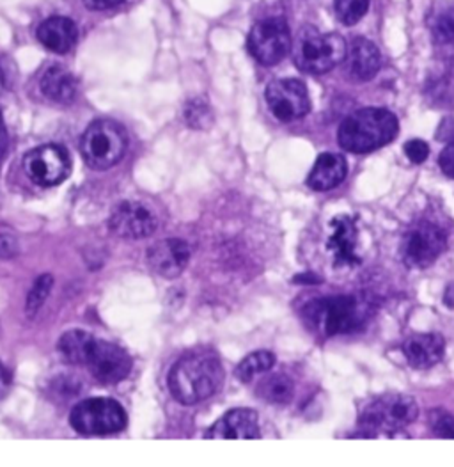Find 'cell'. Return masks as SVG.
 <instances>
[{"instance_id":"cell-1","label":"cell","mask_w":454,"mask_h":467,"mask_svg":"<svg viewBox=\"0 0 454 467\" xmlns=\"http://www.w3.org/2000/svg\"><path fill=\"white\" fill-rule=\"evenodd\" d=\"M224 382V368L217 354L199 350L185 354L169 371L170 395L183 403L195 405L213 397Z\"/></svg>"},{"instance_id":"cell-2","label":"cell","mask_w":454,"mask_h":467,"mask_svg":"<svg viewBox=\"0 0 454 467\" xmlns=\"http://www.w3.org/2000/svg\"><path fill=\"white\" fill-rule=\"evenodd\" d=\"M397 132L399 123L390 110L369 107L350 114L339 125L337 140L350 153H369L387 146Z\"/></svg>"},{"instance_id":"cell-3","label":"cell","mask_w":454,"mask_h":467,"mask_svg":"<svg viewBox=\"0 0 454 467\" xmlns=\"http://www.w3.org/2000/svg\"><path fill=\"white\" fill-rule=\"evenodd\" d=\"M346 54V41L341 34L320 33L316 27H304L292 45L294 65L311 75L330 71L345 61Z\"/></svg>"},{"instance_id":"cell-4","label":"cell","mask_w":454,"mask_h":467,"mask_svg":"<svg viewBox=\"0 0 454 467\" xmlns=\"http://www.w3.org/2000/svg\"><path fill=\"white\" fill-rule=\"evenodd\" d=\"M302 315L315 331L324 336H335L352 333L360 327L367 317V309L354 296H337L309 302Z\"/></svg>"},{"instance_id":"cell-5","label":"cell","mask_w":454,"mask_h":467,"mask_svg":"<svg viewBox=\"0 0 454 467\" xmlns=\"http://www.w3.org/2000/svg\"><path fill=\"white\" fill-rule=\"evenodd\" d=\"M129 146L125 129L112 119H97L82 135L80 150L86 164L105 171L121 162Z\"/></svg>"},{"instance_id":"cell-6","label":"cell","mask_w":454,"mask_h":467,"mask_svg":"<svg viewBox=\"0 0 454 467\" xmlns=\"http://www.w3.org/2000/svg\"><path fill=\"white\" fill-rule=\"evenodd\" d=\"M419 416V405L412 397L407 395H386L371 401L362 416L360 429L367 431L369 435L392 434L397 432L410 423H414Z\"/></svg>"},{"instance_id":"cell-7","label":"cell","mask_w":454,"mask_h":467,"mask_svg":"<svg viewBox=\"0 0 454 467\" xmlns=\"http://www.w3.org/2000/svg\"><path fill=\"white\" fill-rule=\"evenodd\" d=\"M71 427L84 435H107L127 427V412L121 403L110 399H89L73 407Z\"/></svg>"},{"instance_id":"cell-8","label":"cell","mask_w":454,"mask_h":467,"mask_svg":"<svg viewBox=\"0 0 454 467\" xmlns=\"http://www.w3.org/2000/svg\"><path fill=\"white\" fill-rule=\"evenodd\" d=\"M292 33L283 18H266L258 22L247 39L251 56L264 67L279 65L292 52Z\"/></svg>"},{"instance_id":"cell-9","label":"cell","mask_w":454,"mask_h":467,"mask_svg":"<svg viewBox=\"0 0 454 467\" xmlns=\"http://www.w3.org/2000/svg\"><path fill=\"white\" fill-rule=\"evenodd\" d=\"M24 171L36 185L54 187L69 176L71 161L63 146L45 144L26 155Z\"/></svg>"},{"instance_id":"cell-10","label":"cell","mask_w":454,"mask_h":467,"mask_svg":"<svg viewBox=\"0 0 454 467\" xmlns=\"http://www.w3.org/2000/svg\"><path fill=\"white\" fill-rule=\"evenodd\" d=\"M448 238L444 232L422 221L408 230L403 240V260L408 267H429L446 251Z\"/></svg>"},{"instance_id":"cell-11","label":"cell","mask_w":454,"mask_h":467,"mask_svg":"<svg viewBox=\"0 0 454 467\" xmlns=\"http://www.w3.org/2000/svg\"><path fill=\"white\" fill-rule=\"evenodd\" d=\"M266 103L272 114L284 123L302 119L311 110L309 91L304 82L296 78L273 80L266 88Z\"/></svg>"},{"instance_id":"cell-12","label":"cell","mask_w":454,"mask_h":467,"mask_svg":"<svg viewBox=\"0 0 454 467\" xmlns=\"http://www.w3.org/2000/svg\"><path fill=\"white\" fill-rule=\"evenodd\" d=\"M86 367L98 382L105 386H114L129 377L131 369V359L129 352L116 343L95 339L91 352L88 356Z\"/></svg>"},{"instance_id":"cell-13","label":"cell","mask_w":454,"mask_h":467,"mask_svg":"<svg viewBox=\"0 0 454 467\" xmlns=\"http://www.w3.org/2000/svg\"><path fill=\"white\" fill-rule=\"evenodd\" d=\"M108 228L112 234L121 238H148L157 232L159 219L144 202L123 201L112 210Z\"/></svg>"},{"instance_id":"cell-14","label":"cell","mask_w":454,"mask_h":467,"mask_svg":"<svg viewBox=\"0 0 454 467\" xmlns=\"http://www.w3.org/2000/svg\"><path fill=\"white\" fill-rule=\"evenodd\" d=\"M191 260V247L181 238H165L148 249V264L159 275L174 279Z\"/></svg>"},{"instance_id":"cell-15","label":"cell","mask_w":454,"mask_h":467,"mask_svg":"<svg viewBox=\"0 0 454 467\" xmlns=\"http://www.w3.org/2000/svg\"><path fill=\"white\" fill-rule=\"evenodd\" d=\"M357 226L352 217L337 215L330 223L326 249L332 253L335 265H356L360 262L357 253Z\"/></svg>"},{"instance_id":"cell-16","label":"cell","mask_w":454,"mask_h":467,"mask_svg":"<svg viewBox=\"0 0 454 467\" xmlns=\"http://www.w3.org/2000/svg\"><path fill=\"white\" fill-rule=\"evenodd\" d=\"M208 439H260L258 414L253 409H232L208 432Z\"/></svg>"},{"instance_id":"cell-17","label":"cell","mask_w":454,"mask_h":467,"mask_svg":"<svg viewBox=\"0 0 454 467\" xmlns=\"http://www.w3.org/2000/svg\"><path fill=\"white\" fill-rule=\"evenodd\" d=\"M444 350L446 343L440 334H414L403 345L408 365L416 369H428L440 363Z\"/></svg>"},{"instance_id":"cell-18","label":"cell","mask_w":454,"mask_h":467,"mask_svg":"<svg viewBox=\"0 0 454 467\" xmlns=\"http://www.w3.org/2000/svg\"><path fill=\"white\" fill-rule=\"evenodd\" d=\"M37 39L39 43L56 54H66L69 52L78 39V29L77 24L71 18L66 16H52L46 18L37 27Z\"/></svg>"},{"instance_id":"cell-19","label":"cell","mask_w":454,"mask_h":467,"mask_svg":"<svg viewBox=\"0 0 454 467\" xmlns=\"http://www.w3.org/2000/svg\"><path fill=\"white\" fill-rule=\"evenodd\" d=\"M39 89L46 100L59 105H69L77 99L78 84L77 78L65 67L54 65L43 73L39 80Z\"/></svg>"},{"instance_id":"cell-20","label":"cell","mask_w":454,"mask_h":467,"mask_svg":"<svg viewBox=\"0 0 454 467\" xmlns=\"http://www.w3.org/2000/svg\"><path fill=\"white\" fill-rule=\"evenodd\" d=\"M346 174H348V164L345 157L337 153H322L316 164L311 169L307 185L313 191L325 192L337 187L346 178Z\"/></svg>"},{"instance_id":"cell-21","label":"cell","mask_w":454,"mask_h":467,"mask_svg":"<svg viewBox=\"0 0 454 467\" xmlns=\"http://www.w3.org/2000/svg\"><path fill=\"white\" fill-rule=\"evenodd\" d=\"M382 67V54L378 47L366 39L356 37L350 48V71L357 80H371Z\"/></svg>"},{"instance_id":"cell-22","label":"cell","mask_w":454,"mask_h":467,"mask_svg":"<svg viewBox=\"0 0 454 467\" xmlns=\"http://www.w3.org/2000/svg\"><path fill=\"white\" fill-rule=\"evenodd\" d=\"M95 339L97 337L93 334L86 331H67L59 337L57 350L66 363L86 367V361Z\"/></svg>"},{"instance_id":"cell-23","label":"cell","mask_w":454,"mask_h":467,"mask_svg":"<svg viewBox=\"0 0 454 467\" xmlns=\"http://www.w3.org/2000/svg\"><path fill=\"white\" fill-rule=\"evenodd\" d=\"M294 393L293 380L284 373H275L261 380L258 395L268 403H288Z\"/></svg>"},{"instance_id":"cell-24","label":"cell","mask_w":454,"mask_h":467,"mask_svg":"<svg viewBox=\"0 0 454 467\" xmlns=\"http://www.w3.org/2000/svg\"><path fill=\"white\" fill-rule=\"evenodd\" d=\"M275 365V356L268 350H258L249 354L238 368H236V375L242 382H251L254 377H258L261 373H266L268 369Z\"/></svg>"},{"instance_id":"cell-25","label":"cell","mask_w":454,"mask_h":467,"mask_svg":"<svg viewBox=\"0 0 454 467\" xmlns=\"http://www.w3.org/2000/svg\"><path fill=\"white\" fill-rule=\"evenodd\" d=\"M183 118H185L187 125L192 127L195 130H206L213 123V112H212L208 101H204V99H194V100L187 101L185 110H183Z\"/></svg>"},{"instance_id":"cell-26","label":"cell","mask_w":454,"mask_h":467,"mask_svg":"<svg viewBox=\"0 0 454 467\" xmlns=\"http://www.w3.org/2000/svg\"><path fill=\"white\" fill-rule=\"evenodd\" d=\"M334 7L345 26H356L367 13L369 0H334Z\"/></svg>"},{"instance_id":"cell-27","label":"cell","mask_w":454,"mask_h":467,"mask_svg":"<svg viewBox=\"0 0 454 467\" xmlns=\"http://www.w3.org/2000/svg\"><path fill=\"white\" fill-rule=\"evenodd\" d=\"M52 286H54V277L50 274H43L36 279L29 296H27V304H26V311L29 317H34L41 306L46 302L50 292H52Z\"/></svg>"},{"instance_id":"cell-28","label":"cell","mask_w":454,"mask_h":467,"mask_svg":"<svg viewBox=\"0 0 454 467\" xmlns=\"http://www.w3.org/2000/svg\"><path fill=\"white\" fill-rule=\"evenodd\" d=\"M429 425L435 435L444 439H454V416L448 410H431Z\"/></svg>"},{"instance_id":"cell-29","label":"cell","mask_w":454,"mask_h":467,"mask_svg":"<svg viewBox=\"0 0 454 467\" xmlns=\"http://www.w3.org/2000/svg\"><path fill=\"white\" fill-rule=\"evenodd\" d=\"M433 37L437 43H453L454 41V15L446 13L442 15L437 24L433 26Z\"/></svg>"},{"instance_id":"cell-30","label":"cell","mask_w":454,"mask_h":467,"mask_svg":"<svg viewBox=\"0 0 454 467\" xmlns=\"http://www.w3.org/2000/svg\"><path fill=\"white\" fill-rule=\"evenodd\" d=\"M405 155L408 157L410 162L422 164V162H426V159L429 155V146L421 139H412L405 144Z\"/></svg>"},{"instance_id":"cell-31","label":"cell","mask_w":454,"mask_h":467,"mask_svg":"<svg viewBox=\"0 0 454 467\" xmlns=\"http://www.w3.org/2000/svg\"><path fill=\"white\" fill-rule=\"evenodd\" d=\"M439 166L444 171L446 176L454 178V140L449 142L444 151L440 153V159H439Z\"/></svg>"},{"instance_id":"cell-32","label":"cell","mask_w":454,"mask_h":467,"mask_svg":"<svg viewBox=\"0 0 454 467\" xmlns=\"http://www.w3.org/2000/svg\"><path fill=\"white\" fill-rule=\"evenodd\" d=\"M18 253L16 240L9 234H0V258H13Z\"/></svg>"},{"instance_id":"cell-33","label":"cell","mask_w":454,"mask_h":467,"mask_svg":"<svg viewBox=\"0 0 454 467\" xmlns=\"http://www.w3.org/2000/svg\"><path fill=\"white\" fill-rule=\"evenodd\" d=\"M125 0H84L86 7L88 9H93V11H105V9H112L119 4H123Z\"/></svg>"},{"instance_id":"cell-34","label":"cell","mask_w":454,"mask_h":467,"mask_svg":"<svg viewBox=\"0 0 454 467\" xmlns=\"http://www.w3.org/2000/svg\"><path fill=\"white\" fill-rule=\"evenodd\" d=\"M9 386H11V373L0 363V399L5 397V393L9 391Z\"/></svg>"},{"instance_id":"cell-35","label":"cell","mask_w":454,"mask_h":467,"mask_svg":"<svg viewBox=\"0 0 454 467\" xmlns=\"http://www.w3.org/2000/svg\"><path fill=\"white\" fill-rule=\"evenodd\" d=\"M5 151H7V130H5V125H4L2 112H0V162L5 155Z\"/></svg>"},{"instance_id":"cell-36","label":"cell","mask_w":454,"mask_h":467,"mask_svg":"<svg viewBox=\"0 0 454 467\" xmlns=\"http://www.w3.org/2000/svg\"><path fill=\"white\" fill-rule=\"evenodd\" d=\"M4 88H5V77H4V71L0 69V93L4 91Z\"/></svg>"}]
</instances>
